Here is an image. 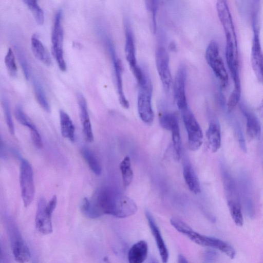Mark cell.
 <instances>
[{
	"mask_svg": "<svg viewBox=\"0 0 263 263\" xmlns=\"http://www.w3.org/2000/svg\"><path fill=\"white\" fill-rule=\"evenodd\" d=\"M80 209L90 218H97L104 214L118 218H126L135 214L138 210L134 201L109 187L96 190L90 200L83 198Z\"/></svg>",
	"mask_w": 263,
	"mask_h": 263,
	"instance_id": "obj_1",
	"label": "cell"
},
{
	"mask_svg": "<svg viewBox=\"0 0 263 263\" xmlns=\"http://www.w3.org/2000/svg\"><path fill=\"white\" fill-rule=\"evenodd\" d=\"M170 222L178 232L199 245L216 249L225 254H229L232 251V247L229 243L219 239L199 234L179 219L172 218Z\"/></svg>",
	"mask_w": 263,
	"mask_h": 263,
	"instance_id": "obj_2",
	"label": "cell"
},
{
	"mask_svg": "<svg viewBox=\"0 0 263 263\" xmlns=\"http://www.w3.org/2000/svg\"><path fill=\"white\" fill-rule=\"evenodd\" d=\"M259 10L251 11V22L253 31L251 61L253 70L259 82H262L263 75V52L259 35Z\"/></svg>",
	"mask_w": 263,
	"mask_h": 263,
	"instance_id": "obj_3",
	"label": "cell"
},
{
	"mask_svg": "<svg viewBox=\"0 0 263 263\" xmlns=\"http://www.w3.org/2000/svg\"><path fill=\"white\" fill-rule=\"evenodd\" d=\"M216 7L218 18L225 34L226 50H238L237 35L228 0H217Z\"/></svg>",
	"mask_w": 263,
	"mask_h": 263,
	"instance_id": "obj_4",
	"label": "cell"
},
{
	"mask_svg": "<svg viewBox=\"0 0 263 263\" xmlns=\"http://www.w3.org/2000/svg\"><path fill=\"white\" fill-rule=\"evenodd\" d=\"M137 98L138 114L141 120L145 124L151 125L154 118L152 105L153 87L149 77L145 74L143 81L139 85Z\"/></svg>",
	"mask_w": 263,
	"mask_h": 263,
	"instance_id": "obj_5",
	"label": "cell"
},
{
	"mask_svg": "<svg viewBox=\"0 0 263 263\" xmlns=\"http://www.w3.org/2000/svg\"><path fill=\"white\" fill-rule=\"evenodd\" d=\"M207 63L219 80L221 87L224 88L228 83L229 77L223 60L219 53L218 44L211 41L205 50Z\"/></svg>",
	"mask_w": 263,
	"mask_h": 263,
	"instance_id": "obj_6",
	"label": "cell"
},
{
	"mask_svg": "<svg viewBox=\"0 0 263 263\" xmlns=\"http://www.w3.org/2000/svg\"><path fill=\"white\" fill-rule=\"evenodd\" d=\"M123 22L125 37L126 59L138 84H139L144 80L145 73L137 65L134 36L129 19L125 17Z\"/></svg>",
	"mask_w": 263,
	"mask_h": 263,
	"instance_id": "obj_7",
	"label": "cell"
},
{
	"mask_svg": "<svg viewBox=\"0 0 263 263\" xmlns=\"http://www.w3.org/2000/svg\"><path fill=\"white\" fill-rule=\"evenodd\" d=\"M239 194L245 212L250 219L255 215L253 190L248 174L245 171L239 172L237 180Z\"/></svg>",
	"mask_w": 263,
	"mask_h": 263,
	"instance_id": "obj_8",
	"label": "cell"
},
{
	"mask_svg": "<svg viewBox=\"0 0 263 263\" xmlns=\"http://www.w3.org/2000/svg\"><path fill=\"white\" fill-rule=\"evenodd\" d=\"M182 119L187 134L188 145L192 151L200 148L203 142L201 128L189 107L181 111Z\"/></svg>",
	"mask_w": 263,
	"mask_h": 263,
	"instance_id": "obj_9",
	"label": "cell"
},
{
	"mask_svg": "<svg viewBox=\"0 0 263 263\" xmlns=\"http://www.w3.org/2000/svg\"><path fill=\"white\" fill-rule=\"evenodd\" d=\"M62 16V12L61 10H59L55 15L51 33L52 53L60 70L65 71L66 65L63 50V30Z\"/></svg>",
	"mask_w": 263,
	"mask_h": 263,
	"instance_id": "obj_10",
	"label": "cell"
},
{
	"mask_svg": "<svg viewBox=\"0 0 263 263\" xmlns=\"http://www.w3.org/2000/svg\"><path fill=\"white\" fill-rule=\"evenodd\" d=\"M20 183L24 205L27 207L32 202L35 193V187L31 165L25 159L21 161Z\"/></svg>",
	"mask_w": 263,
	"mask_h": 263,
	"instance_id": "obj_11",
	"label": "cell"
},
{
	"mask_svg": "<svg viewBox=\"0 0 263 263\" xmlns=\"http://www.w3.org/2000/svg\"><path fill=\"white\" fill-rule=\"evenodd\" d=\"M7 228L15 260L22 263L28 262L30 259V253L17 227L8 220Z\"/></svg>",
	"mask_w": 263,
	"mask_h": 263,
	"instance_id": "obj_12",
	"label": "cell"
},
{
	"mask_svg": "<svg viewBox=\"0 0 263 263\" xmlns=\"http://www.w3.org/2000/svg\"><path fill=\"white\" fill-rule=\"evenodd\" d=\"M155 59L157 71L163 89L166 92H167L172 85V78L169 66V55L164 47L159 46L157 48Z\"/></svg>",
	"mask_w": 263,
	"mask_h": 263,
	"instance_id": "obj_13",
	"label": "cell"
},
{
	"mask_svg": "<svg viewBox=\"0 0 263 263\" xmlns=\"http://www.w3.org/2000/svg\"><path fill=\"white\" fill-rule=\"evenodd\" d=\"M105 41L113 63L119 102L120 104L124 108H128L129 104L124 95L123 89L122 78V66L121 62L117 55L116 50L112 41L107 35H105Z\"/></svg>",
	"mask_w": 263,
	"mask_h": 263,
	"instance_id": "obj_14",
	"label": "cell"
},
{
	"mask_svg": "<svg viewBox=\"0 0 263 263\" xmlns=\"http://www.w3.org/2000/svg\"><path fill=\"white\" fill-rule=\"evenodd\" d=\"M186 68L183 65L178 68L174 83V96L176 105L181 111L188 107L185 95Z\"/></svg>",
	"mask_w": 263,
	"mask_h": 263,
	"instance_id": "obj_15",
	"label": "cell"
},
{
	"mask_svg": "<svg viewBox=\"0 0 263 263\" xmlns=\"http://www.w3.org/2000/svg\"><path fill=\"white\" fill-rule=\"evenodd\" d=\"M221 174L227 204H241L237 181L224 165L221 166Z\"/></svg>",
	"mask_w": 263,
	"mask_h": 263,
	"instance_id": "obj_16",
	"label": "cell"
},
{
	"mask_svg": "<svg viewBox=\"0 0 263 263\" xmlns=\"http://www.w3.org/2000/svg\"><path fill=\"white\" fill-rule=\"evenodd\" d=\"M46 200L41 198L37 203L35 218V227L41 233L47 235L52 232V213L46 209Z\"/></svg>",
	"mask_w": 263,
	"mask_h": 263,
	"instance_id": "obj_17",
	"label": "cell"
},
{
	"mask_svg": "<svg viewBox=\"0 0 263 263\" xmlns=\"http://www.w3.org/2000/svg\"><path fill=\"white\" fill-rule=\"evenodd\" d=\"M145 216L152 235L155 240L162 261L164 263L167 262L169 257L168 251L159 228L155 222L153 217L148 211H146Z\"/></svg>",
	"mask_w": 263,
	"mask_h": 263,
	"instance_id": "obj_18",
	"label": "cell"
},
{
	"mask_svg": "<svg viewBox=\"0 0 263 263\" xmlns=\"http://www.w3.org/2000/svg\"><path fill=\"white\" fill-rule=\"evenodd\" d=\"M77 98L80 110V116L83 126V133L86 140L91 142L93 140V136L88 115L87 102L85 98L81 93H78Z\"/></svg>",
	"mask_w": 263,
	"mask_h": 263,
	"instance_id": "obj_19",
	"label": "cell"
},
{
	"mask_svg": "<svg viewBox=\"0 0 263 263\" xmlns=\"http://www.w3.org/2000/svg\"><path fill=\"white\" fill-rule=\"evenodd\" d=\"M240 110L246 119V133L251 139H256L260 137L261 128L257 116L245 106L241 104Z\"/></svg>",
	"mask_w": 263,
	"mask_h": 263,
	"instance_id": "obj_20",
	"label": "cell"
},
{
	"mask_svg": "<svg viewBox=\"0 0 263 263\" xmlns=\"http://www.w3.org/2000/svg\"><path fill=\"white\" fill-rule=\"evenodd\" d=\"M148 245L145 240H140L133 245L128 251L127 258L130 263H142L148 255Z\"/></svg>",
	"mask_w": 263,
	"mask_h": 263,
	"instance_id": "obj_21",
	"label": "cell"
},
{
	"mask_svg": "<svg viewBox=\"0 0 263 263\" xmlns=\"http://www.w3.org/2000/svg\"><path fill=\"white\" fill-rule=\"evenodd\" d=\"M206 137L211 151L216 152L221 143V129L219 124L215 121L211 122L206 132Z\"/></svg>",
	"mask_w": 263,
	"mask_h": 263,
	"instance_id": "obj_22",
	"label": "cell"
},
{
	"mask_svg": "<svg viewBox=\"0 0 263 263\" xmlns=\"http://www.w3.org/2000/svg\"><path fill=\"white\" fill-rule=\"evenodd\" d=\"M31 45L32 52L36 58L44 64L50 65L51 61L48 52L36 34L32 36Z\"/></svg>",
	"mask_w": 263,
	"mask_h": 263,
	"instance_id": "obj_23",
	"label": "cell"
},
{
	"mask_svg": "<svg viewBox=\"0 0 263 263\" xmlns=\"http://www.w3.org/2000/svg\"><path fill=\"white\" fill-rule=\"evenodd\" d=\"M183 175L189 190L195 194L200 193L201 187L198 178L190 165L186 164L184 166Z\"/></svg>",
	"mask_w": 263,
	"mask_h": 263,
	"instance_id": "obj_24",
	"label": "cell"
},
{
	"mask_svg": "<svg viewBox=\"0 0 263 263\" xmlns=\"http://www.w3.org/2000/svg\"><path fill=\"white\" fill-rule=\"evenodd\" d=\"M60 121L62 136L71 141L75 140V128L68 115L63 110H60Z\"/></svg>",
	"mask_w": 263,
	"mask_h": 263,
	"instance_id": "obj_25",
	"label": "cell"
},
{
	"mask_svg": "<svg viewBox=\"0 0 263 263\" xmlns=\"http://www.w3.org/2000/svg\"><path fill=\"white\" fill-rule=\"evenodd\" d=\"M170 131L172 133L174 158L178 161L182 155V143L178 120L174 123Z\"/></svg>",
	"mask_w": 263,
	"mask_h": 263,
	"instance_id": "obj_26",
	"label": "cell"
},
{
	"mask_svg": "<svg viewBox=\"0 0 263 263\" xmlns=\"http://www.w3.org/2000/svg\"><path fill=\"white\" fill-rule=\"evenodd\" d=\"M120 170L122 175L123 184L124 187L128 186L133 179V172L130 158L125 157L120 164Z\"/></svg>",
	"mask_w": 263,
	"mask_h": 263,
	"instance_id": "obj_27",
	"label": "cell"
},
{
	"mask_svg": "<svg viewBox=\"0 0 263 263\" xmlns=\"http://www.w3.org/2000/svg\"><path fill=\"white\" fill-rule=\"evenodd\" d=\"M82 155L92 172L96 175H100L102 172V168L95 154L88 148H84L82 150Z\"/></svg>",
	"mask_w": 263,
	"mask_h": 263,
	"instance_id": "obj_28",
	"label": "cell"
},
{
	"mask_svg": "<svg viewBox=\"0 0 263 263\" xmlns=\"http://www.w3.org/2000/svg\"><path fill=\"white\" fill-rule=\"evenodd\" d=\"M35 96L40 105L47 112L50 111V106L40 82L34 78L32 80Z\"/></svg>",
	"mask_w": 263,
	"mask_h": 263,
	"instance_id": "obj_29",
	"label": "cell"
},
{
	"mask_svg": "<svg viewBox=\"0 0 263 263\" xmlns=\"http://www.w3.org/2000/svg\"><path fill=\"white\" fill-rule=\"evenodd\" d=\"M32 13L36 23L42 25L44 22V14L42 9L37 3V0H22Z\"/></svg>",
	"mask_w": 263,
	"mask_h": 263,
	"instance_id": "obj_30",
	"label": "cell"
},
{
	"mask_svg": "<svg viewBox=\"0 0 263 263\" xmlns=\"http://www.w3.org/2000/svg\"><path fill=\"white\" fill-rule=\"evenodd\" d=\"M231 216L237 226L241 227L243 223V218L241 211V205L235 203L228 204Z\"/></svg>",
	"mask_w": 263,
	"mask_h": 263,
	"instance_id": "obj_31",
	"label": "cell"
},
{
	"mask_svg": "<svg viewBox=\"0 0 263 263\" xmlns=\"http://www.w3.org/2000/svg\"><path fill=\"white\" fill-rule=\"evenodd\" d=\"M14 114L16 120L21 124L29 128L30 130L36 127L30 118L24 112L21 106H17L15 108Z\"/></svg>",
	"mask_w": 263,
	"mask_h": 263,
	"instance_id": "obj_32",
	"label": "cell"
},
{
	"mask_svg": "<svg viewBox=\"0 0 263 263\" xmlns=\"http://www.w3.org/2000/svg\"><path fill=\"white\" fill-rule=\"evenodd\" d=\"M5 63L9 74L14 77L17 74V66L14 53L11 48H9L5 58Z\"/></svg>",
	"mask_w": 263,
	"mask_h": 263,
	"instance_id": "obj_33",
	"label": "cell"
},
{
	"mask_svg": "<svg viewBox=\"0 0 263 263\" xmlns=\"http://www.w3.org/2000/svg\"><path fill=\"white\" fill-rule=\"evenodd\" d=\"M158 0H145L146 7L152 15V30L153 33L157 30L156 16L158 10Z\"/></svg>",
	"mask_w": 263,
	"mask_h": 263,
	"instance_id": "obj_34",
	"label": "cell"
},
{
	"mask_svg": "<svg viewBox=\"0 0 263 263\" xmlns=\"http://www.w3.org/2000/svg\"><path fill=\"white\" fill-rule=\"evenodd\" d=\"M2 106L4 111L6 123L11 134H14V126L12 118L10 106L7 99L2 100Z\"/></svg>",
	"mask_w": 263,
	"mask_h": 263,
	"instance_id": "obj_35",
	"label": "cell"
},
{
	"mask_svg": "<svg viewBox=\"0 0 263 263\" xmlns=\"http://www.w3.org/2000/svg\"><path fill=\"white\" fill-rule=\"evenodd\" d=\"M16 54L17 55L18 62L21 65L24 76L27 80L28 79L29 77V69L28 67V62L25 54L22 49L17 45L14 47Z\"/></svg>",
	"mask_w": 263,
	"mask_h": 263,
	"instance_id": "obj_36",
	"label": "cell"
},
{
	"mask_svg": "<svg viewBox=\"0 0 263 263\" xmlns=\"http://www.w3.org/2000/svg\"><path fill=\"white\" fill-rule=\"evenodd\" d=\"M177 120L175 114L172 113L164 112L159 116L160 125L163 128L168 130H170L173 123Z\"/></svg>",
	"mask_w": 263,
	"mask_h": 263,
	"instance_id": "obj_37",
	"label": "cell"
},
{
	"mask_svg": "<svg viewBox=\"0 0 263 263\" xmlns=\"http://www.w3.org/2000/svg\"><path fill=\"white\" fill-rule=\"evenodd\" d=\"M30 135L34 145L38 148H42L43 147L42 138L36 127L30 130Z\"/></svg>",
	"mask_w": 263,
	"mask_h": 263,
	"instance_id": "obj_38",
	"label": "cell"
},
{
	"mask_svg": "<svg viewBox=\"0 0 263 263\" xmlns=\"http://www.w3.org/2000/svg\"><path fill=\"white\" fill-rule=\"evenodd\" d=\"M262 82L263 83V75H262ZM258 111L259 112V115L263 117V100H262L261 103L260 104Z\"/></svg>",
	"mask_w": 263,
	"mask_h": 263,
	"instance_id": "obj_39",
	"label": "cell"
},
{
	"mask_svg": "<svg viewBox=\"0 0 263 263\" xmlns=\"http://www.w3.org/2000/svg\"><path fill=\"white\" fill-rule=\"evenodd\" d=\"M178 262H187V260L182 255H179L178 257Z\"/></svg>",
	"mask_w": 263,
	"mask_h": 263,
	"instance_id": "obj_40",
	"label": "cell"
}]
</instances>
